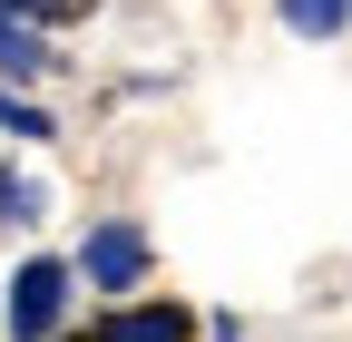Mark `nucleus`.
Masks as SVG:
<instances>
[{
  "instance_id": "obj_8",
  "label": "nucleus",
  "mask_w": 352,
  "mask_h": 342,
  "mask_svg": "<svg viewBox=\"0 0 352 342\" xmlns=\"http://www.w3.org/2000/svg\"><path fill=\"white\" fill-rule=\"evenodd\" d=\"M0 10H10V20H78L88 0H0Z\"/></svg>"
},
{
  "instance_id": "obj_5",
  "label": "nucleus",
  "mask_w": 352,
  "mask_h": 342,
  "mask_svg": "<svg viewBox=\"0 0 352 342\" xmlns=\"http://www.w3.org/2000/svg\"><path fill=\"white\" fill-rule=\"evenodd\" d=\"M342 20H352V0H284V30L294 39H333Z\"/></svg>"
},
{
  "instance_id": "obj_1",
  "label": "nucleus",
  "mask_w": 352,
  "mask_h": 342,
  "mask_svg": "<svg viewBox=\"0 0 352 342\" xmlns=\"http://www.w3.org/2000/svg\"><path fill=\"white\" fill-rule=\"evenodd\" d=\"M59 313H69V264L30 254V264L10 274V304H0V323H10V342H50Z\"/></svg>"
},
{
  "instance_id": "obj_2",
  "label": "nucleus",
  "mask_w": 352,
  "mask_h": 342,
  "mask_svg": "<svg viewBox=\"0 0 352 342\" xmlns=\"http://www.w3.org/2000/svg\"><path fill=\"white\" fill-rule=\"evenodd\" d=\"M78 274H88V284H108V293H118V284H138V274H147V235L127 225V216L88 225V244H78Z\"/></svg>"
},
{
  "instance_id": "obj_4",
  "label": "nucleus",
  "mask_w": 352,
  "mask_h": 342,
  "mask_svg": "<svg viewBox=\"0 0 352 342\" xmlns=\"http://www.w3.org/2000/svg\"><path fill=\"white\" fill-rule=\"evenodd\" d=\"M39 69H50V49H39V30L0 10V89H10V78H39Z\"/></svg>"
},
{
  "instance_id": "obj_3",
  "label": "nucleus",
  "mask_w": 352,
  "mask_h": 342,
  "mask_svg": "<svg viewBox=\"0 0 352 342\" xmlns=\"http://www.w3.org/2000/svg\"><path fill=\"white\" fill-rule=\"evenodd\" d=\"M88 342H196V323L176 313V304H118Z\"/></svg>"
},
{
  "instance_id": "obj_7",
  "label": "nucleus",
  "mask_w": 352,
  "mask_h": 342,
  "mask_svg": "<svg viewBox=\"0 0 352 342\" xmlns=\"http://www.w3.org/2000/svg\"><path fill=\"white\" fill-rule=\"evenodd\" d=\"M0 127H10V137H59V127H50V108H30V98H10V89H0Z\"/></svg>"
},
{
  "instance_id": "obj_6",
  "label": "nucleus",
  "mask_w": 352,
  "mask_h": 342,
  "mask_svg": "<svg viewBox=\"0 0 352 342\" xmlns=\"http://www.w3.org/2000/svg\"><path fill=\"white\" fill-rule=\"evenodd\" d=\"M50 216V196H39L30 176H10V166H0V225H39Z\"/></svg>"
}]
</instances>
